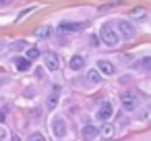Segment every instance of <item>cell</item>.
I'll list each match as a JSON object with an SVG mask.
<instances>
[{"instance_id":"obj_9","label":"cell","mask_w":151,"mask_h":141,"mask_svg":"<svg viewBox=\"0 0 151 141\" xmlns=\"http://www.w3.org/2000/svg\"><path fill=\"white\" fill-rule=\"evenodd\" d=\"M97 71H99L101 75H106V77L116 75V67H114L110 60H97Z\"/></svg>"},{"instance_id":"obj_22","label":"cell","mask_w":151,"mask_h":141,"mask_svg":"<svg viewBox=\"0 0 151 141\" xmlns=\"http://www.w3.org/2000/svg\"><path fill=\"white\" fill-rule=\"evenodd\" d=\"M31 11H33V9H25V11H23V13H21V15H19V19H23V17H25V15H27V13H31Z\"/></svg>"},{"instance_id":"obj_3","label":"cell","mask_w":151,"mask_h":141,"mask_svg":"<svg viewBox=\"0 0 151 141\" xmlns=\"http://www.w3.org/2000/svg\"><path fill=\"white\" fill-rule=\"evenodd\" d=\"M120 104H122L124 112H134V110L139 108V98H137V93H132V91H124V93L120 95Z\"/></svg>"},{"instance_id":"obj_16","label":"cell","mask_w":151,"mask_h":141,"mask_svg":"<svg viewBox=\"0 0 151 141\" xmlns=\"http://www.w3.org/2000/svg\"><path fill=\"white\" fill-rule=\"evenodd\" d=\"M40 56H42V52H40L37 48H29V50H27V54H25V58H27V60H37Z\"/></svg>"},{"instance_id":"obj_17","label":"cell","mask_w":151,"mask_h":141,"mask_svg":"<svg viewBox=\"0 0 151 141\" xmlns=\"http://www.w3.org/2000/svg\"><path fill=\"white\" fill-rule=\"evenodd\" d=\"M137 118H139V120H147V118H151V108H143V110H139Z\"/></svg>"},{"instance_id":"obj_20","label":"cell","mask_w":151,"mask_h":141,"mask_svg":"<svg viewBox=\"0 0 151 141\" xmlns=\"http://www.w3.org/2000/svg\"><path fill=\"white\" fill-rule=\"evenodd\" d=\"M56 95H58V89H54V93H52V98H50V102H48V108H50V110H54V106H56Z\"/></svg>"},{"instance_id":"obj_10","label":"cell","mask_w":151,"mask_h":141,"mask_svg":"<svg viewBox=\"0 0 151 141\" xmlns=\"http://www.w3.org/2000/svg\"><path fill=\"white\" fill-rule=\"evenodd\" d=\"M29 67H31V60L21 58V56H17V58H15V69H17L19 73H27V71H29Z\"/></svg>"},{"instance_id":"obj_19","label":"cell","mask_w":151,"mask_h":141,"mask_svg":"<svg viewBox=\"0 0 151 141\" xmlns=\"http://www.w3.org/2000/svg\"><path fill=\"white\" fill-rule=\"evenodd\" d=\"M27 141H46V137H44L42 133H31Z\"/></svg>"},{"instance_id":"obj_23","label":"cell","mask_w":151,"mask_h":141,"mask_svg":"<svg viewBox=\"0 0 151 141\" xmlns=\"http://www.w3.org/2000/svg\"><path fill=\"white\" fill-rule=\"evenodd\" d=\"M0 4H11V0H0Z\"/></svg>"},{"instance_id":"obj_2","label":"cell","mask_w":151,"mask_h":141,"mask_svg":"<svg viewBox=\"0 0 151 141\" xmlns=\"http://www.w3.org/2000/svg\"><path fill=\"white\" fill-rule=\"evenodd\" d=\"M116 29H118L120 40H124V42H130V40L137 35V29L132 27L130 21H118V23H116Z\"/></svg>"},{"instance_id":"obj_13","label":"cell","mask_w":151,"mask_h":141,"mask_svg":"<svg viewBox=\"0 0 151 141\" xmlns=\"http://www.w3.org/2000/svg\"><path fill=\"white\" fill-rule=\"evenodd\" d=\"M137 69L143 71V73H149V75H151V56H143V58L137 62Z\"/></svg>"},{"instance_id":"obj_11","label":"cell","mask_w":151,"mask_h":141,"mask_svg":"<svg viewBox=\"0 0 151 141\" xmlns=\"http://www.w3.org/2000/svg\"><path fill=\"white\" fill-rule=\"evenodd\" d=\"M145 17H147V9L145 7H134L130 11V19H134V21H143Z\"/></svg>"},{"instance_id":"obj_7","label":"cell","mask_w":151,"mask_h":141,"mask_svg":"<svg viewBox=\"0 0 151 141\" xmlns=\"http://www.w3.org/2000/svg\"><path fill=\"white\" fill-rule=\"evenodd\" d=\"M44 62H46V69H48V71H58V69H60V58H58V54H54V52H48V54L44 56Z\"/></svg>"},{"instance_id":"obj_12","label":"cell","mask_w":151,"mask_h":141,"mask_svg":"<svg viewBox=\"0 0 151 141\" xmlns=\"http://www.w3.org/2000/svg\"><path fill=\"white\" fill-rule=\"evenodd\" d=\"M68 67H70L73 71H81V69L85 67V58H83L81 54H77V56H73V58H70V62H68Z\"/></svg>"},{"instance_id":"obj_1","label":"cell","mask_w":151,"mask_h":141,"mask_svg":"<svg viewBox=\"0 0 151 141\" xmlns=\"http://www.w3.org/2000/svg\"><path fill=\"white\" fill-rule=\"evenodd\" d=\"M99 40H101L106 46H110V48H114V46L120 44V35L116 33V27H114L112 23L101 25V29H99Z\"/></svg>"},{"instance_id":"obj_24","label":"cell","mask_w":151,"mask_h":141,"mask_svg":"<svg viewBox=\"0 0 151 141\" xmlns=\"http://www.w3.org/2000/svg\"><path fill=\"white\" fill-rule=\"evenodd\" d=\"M4 120V112H0V122H2Z\"/></svg>"},{"instance_id":"obj_4","label":"cell","mask_w":151,"mask_h":141,"mask_svg":"<svg viewBox=\"0 0 151 141\" xmlns=\"http://www.w3.org/2000/svg\"><path fill=\"white\" fill-rule=\"evenodd\" d=\"M52 131H54V135H56L58 139H62V137L66 135V131H68L66 120H64V118H60V116H56V118L52 120Z\"/></svg>"},{"instance_id":"obj_5","label":"cell","mask_w":151,"mask_h":141,"mask_svg":"<svg viewBox=\"0 0 151 141\" xmlns=\"http://www.w3.org/2000/svg\"><path fill=\"white\" fill-rule=\"evenodd\" d=\"M112 114H114L112 104H110V102H101V106H99V110H97V118H99L101 122H108V120L112 118Z\"/></svg>"},{"instance_id":"obj_8","label":"cell","mask_w":151,"mask_h":141,"mask_svg":"<svg viewBox=\"0 0 151 141\" xmlns=\"http://www.w3.org/2000/svg\"><path fill=\"white\" fill-rule=\"evenodd\" d=\"M83 29V23H70V21H62L58 25V31L60 33H75V31H81Z\"/></svg>"},{"instance_id":"obj_14","label":"cell","mask_w":151,"mask_h":141,"mask_svg":"<svg viewBox=\"0 0 151 141\" xmlns=\"http://www.w3.org/2000/svg\"><path fill=\"white\" fill-rule=\"evenodd\" d=\"M87 81H89V83H99V81H101V73H99L97 69L87 71Z\"/></svg>"},{"instance_id":"obj_21","label":"cell","mask_w":151,"mask_h":141,"mask_svg":"<svg viewBox=\"0 0 151 141\" xmlns=\"http://www.w3.org/2000/svg\"><path fill=\"white\" fill-rule=\"evenodd\" d=\"M2 139H6V129L0 127V141H2Z\"/></svg>"},{"instance_id":"obj_18","label":"cell","mask_w":151,"mask_h":141,"mask_svg":"<svg viewBox=\"0 0 151 141\" xmlns=\"http://www.w3.org/2000/svg\"><path fill=\"white\" fill-rule=\"evenodd\" d=\"M52 33V27H42L40 31H37V38H42V40H46L48 35Z\"/></svg>"},{"instance_id":"obj_25","label":"cell","mask_w":151,"mask_h":141,"mask_svg":"<svg viewBox=\"0 0 151 141\" xmlns=\"http://www.w3.org/2000/svg\"><path fill=\"white\" fill-rule=\"evenodd\" d=\"M0 85H2V79H0Z\"/></svg>"},{"instance_id":"obj_6","label":"cell","mask_w":151,"mask_h":141,"mask_svg":"<svg viewBox=\"0 0 151 141\" xmlns=\"http://www.w3.org/2000/svg\"><path fill=\"white\" fill-rule=\"evenodd\" d=\"M97 135H99V129L95 124H83V129H81V139L83 141H93Z\"/></svg>"},{"instance_id":"obj_15","label":"cell","mask_w":151,"mask_h":141,"mask_svg":"<svg viewBox=\"0 0 151 141\" xmlns=\"http://www.w3.org/2000/svg\"><path fill=\"white\" fill-rule=\"evenodd\" d=\"M99 135H101V137H112V135H114V127H112L110 122H104V124L99 127Z\"/></svg>"}]
</instances>
